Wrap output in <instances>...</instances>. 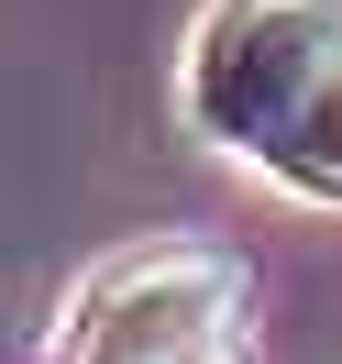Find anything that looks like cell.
<instances>
[{"label":"cell","instance_id":"obj_1","mask_svg":"<svg viewBox=\"0 0 342 364\" xmlns=\"http://www.w3.org/2000/svg\"><path fill=\"white\" fill-rule=\"evenodd\" d=\"M331 45H342V23L320 0H221L188 45V122L232 155H265Z\"/></svg>","mask_w":342,"mask_h":364},{"label":"cell","instance_id":"obj_4","mask_svg":"<svg viewBox=\"0 0 342 364\" xmlns=\"http://www.w3.org/2000/svg\"><path fill=\"white\" fill-rule=\"evenodd\" d=\"M111 364H177V353H111ZM188 364H210V353H188Z\"/></svg>","mask_w":342,"mask_h":364},{"label":"cell","instance_id":"obj_3","mask_svg":"<svg viewBox=\"0 0 342 364\" xmlns=\"http://www.w3.org/2000/svg\"><path fill=\"white\" fill-rule=\"evenodd\" d=\"M265 166L287 188H320V199H331L342 188V45L320 55V77L309 89H298V111L276 122V144H265Z\"/></svg>","mask_w":342,"mask_h":364},{"label":"cell","instance_id":"obj_2","mask_svg":"<svg viewBox=\"0 0 342 364\" xmlns=\"http://www.w3.org/2000/svg\"><path fill=\"white\" fill-rule=\"evenodd\" d=\"M243 309V265L199 243H155V254H122L67 320V353L78 364H111V353H210L221 320Z\"/></svg>","mask_w":342,"mask_h":364}]
</instances>
